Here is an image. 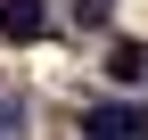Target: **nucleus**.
Returning a JSON list of instances; mask_svg holds the SVG:
<instances>
[{"mask_svg": "<svg viewBox=\"0 0 148 140\" xmlns=\"http://www.w3.org/2000/svg\"><path fill=\"white\" fill-rule=\"evenodd\" d=\"M90 140H148V107H123V99H90L82 107Z\"/></svg>", "mask_w": 148, "mask_h": 140, "instance_id": "f257e3e1", "label": "nucleus"}, {"mask_svg": "<svg viewBox=\"0 0 148 140\" xmlns=\"http://www.w3.org/2000/svg\"><path fill=\"white\" fill-rule=\"evenodd\" d=\"M49 33V0H0V41H41Z\"/></svg>", "mask_w": 148, "mask_h": 140, "instance_id": "f03ea898", "label": "nucleus"}, {"mask_svg": "<svg viewBox=\"0 0 148 140\" xmlns=\"http://www.w3.org/2000/svg\"><path fill=\"white\" fill-rule=\"evenodd\" d=\"M107 74H115V82H140V74H148V49H140V41H115Z\"/></svg>", "mask_w": 148, "mask_h": 140, "instance_id": "7ed1b4c3", "label": "nucleus"}, {"mask_svg": "<svg viewBox=\"0 0 148 140\" xmlns=\"http://www.w3.org/2000/svg\"><path fill=\"white\" fill-rule=\"evenodd\" d=\"M74 16H82V25H90V33H99V25H107V16H115V0H74Z\"/></svg>", "mask_w": 148, "mask_h": 140, "instance_id": "20e7f679", "label": "nucleus"}]
</instances>
